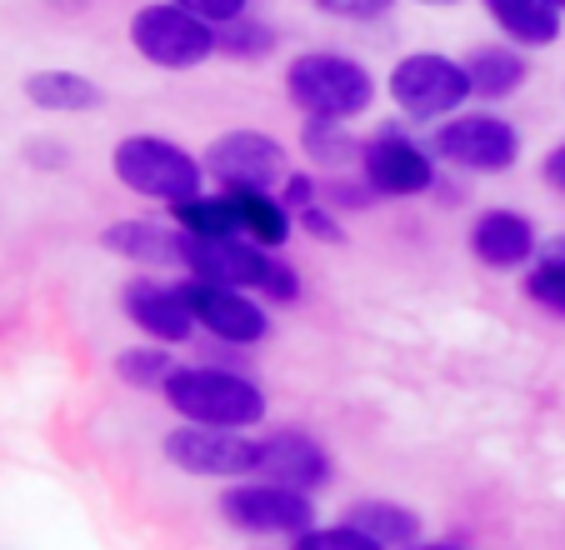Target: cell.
Segmentation results:
<instances>
[{"label":"cell","mask_w":565,"mask_h":550,"mask_svg":"<svg viewBox=\"0 0 565 550\" xmlns=\"http://www.w3.org/2000/svg\"><path fill=\"white\" fill-rule=\"evenodd\" d=\"M110 170H116V180L126 191L146 195V201H160L166 211L191 201V195H201L205 180H211L201 166V156H191L181 140L156 136V130H136V136L116 140Z\"/></svg>","instance_id":"3"},{"label":"cell","mask_w":565,"mask_h":550,"mask_svg":"<svg viewBox=\"0 0 565 550\" xmlns=\"http://www.w3.org/2000/svg\"><path fill=\"white\" fill-rule=\"evenodd\" d=\"M296 231H300V235H310V241H320V245H345L341 211H331V205H326V201L306 205V211L296 215Z\"/></svg>","instance_id":"30"},{"label":"cell","mask_w":565,"mask_h":550,"mask_svg":"<svg viewBox=\"0 0 565 550\" xmlns=\"http://www.w3.org/2000/svg\"><path fill=\"white\" fill-rule=\"evenodd\" d=\"M411 550H466V546H450V540H430V546H426V540H416Z\"/></svg>","instance_id":"35"},{"label":"cell","mask_w":565,"mask_h":550,"mask_svg":"<svg viewBox=\"0 0 565 550\" xmlns=\"http://www.w3.org/2000/svg\"><path fill=\"white\" fill-rule=\"evenodd\" d=\"M555 6H561V15H565V0H555Z\"/></svg>","instance_id":"37"},{"label":"cell","mask_w":565,"mask_h":550,"mask_svg":"<svg viewBox=\"0 0 565 550\" xmlns=\"http://www.w3.org/2000/svg\"><path fill=\"white\" fill-rule=\"evenodd\" d=\"M276 25L256 21V15H235V21L221 25V55H231V61H266L270 51H276Z\"/></svg>","instance_id":"26"},{"label":"cell","mask_w":565,"mask_h":550,"mask_svg":"<svg viewBox=\"0 0 565 550\" xmlns=\"http://www.w3.org/2000/svg\"><path fill=\"white\" fill-rule=\"evenodd\" d=\"M300 150H306V160H316L320 170H361L365 140L355 136L345 120H306V126H300Z\"/></svg>","instance_id":"22"},{"label":"cell","mask_w":565,"mask_h":550,"mask_svg":"<svg viewBox=\"0 0 565 550\" xmlns=\"http://www.w3.org/2000/svg\"><path fill=\"white\" fill-rule=\"evenodd\" d=\"M256 476L316 496V490L331 486L335 466H331V455H326V445H320V441H310V435H300V431H276V435H266V441H260Z\"/></svg>","instance_id":"15"},{"label":"cell","mask_w":565,"mask_h":550,"mask_svg":"<svg viewBox=\"0 0 565 550\" xmlns=\"http://www.w3.org/2000/svg\"><path fill=\"white\" fill-rule=\"evenodd\" d=\"M276 195L300 215L306 205H316V201H320V180L310 176V170H290V176L280 180V191H276Z\"/></svg>","instance_id":"31"},{"label":"cell","mask_w":565,"mask_h":550,"mask_svg":"<svg viewBox=\"0 0 565 550\" xmlns=\"http://www.w3.org/2000/svg\"><path fill=\"white\" fill-rule=\"evenodd\" d=\"M286 96L306 120H361L371 116L381 85L355 55L341 51H300L286 65Z\"/></svg>","instance_id":"1"},{"label":"cell","mask_w":565,"mask_h":550,"mask_svg":"<svg viewBox=\"0 0 565 550\" xmlns=\"http://www.w3.org/2000/svg\"><path fill=\"white\" fill-rule=\"evenodd\" d=\"M385 96H391V106L406 120H416V126H440V120L460 116L476 91H470L466 61L440 55V51H411L391 65Z\"/></svg>","instance_id":"4"},{"label":"cell","mask_w":565,"mask_h":550,"mask_svg":"<svg viewBox=\"0 0 565 550\" xmlns=\"http://www.w3.org/2000/svg\"><path fill=\"white\" fill-rule=\"evenodd\" d=\"M160 401L191 425H221V431H256L266 421V391L231 366H175Z\"/></svg>","instance_id":"2"},{"label":"cell","mask_w":565,"mask_h":550,"mask_svg":"<svg viewBox=\"0 0 565 550\" xmlns=\"http://www.w3.org/2000/svg\"><path fill=\"white\" fill-rule=\"evenodd\" d=\"M416 6H430V11H450V6H466V0H416Z\"/></svg>","instance_id":"36"},{"label":"cell","mask_w":565,"mask_h":550,"mask_svg":"<svg viewBox=\"0 0 565 550\" xmlns=\"http://www.w3.org/2000/svg\"><path fill=\"white\" fill-rule=\"evenodd\" d=\"M120 306H126L130 326L146 340H156V346H185V340L201 330L191 306H185V290L171 286V281H156V275L130 281V286L120 290Z\"/></svg>","instance_id":"13"},{"label":"cell","mask_w":565,"mask_h":550,"mask_svg":"<svg viewBox=\"0 0 565 550\" xmlns=\"http://www.w3.org/2000/svg\"><path fill=\"white\" fill-rule=\"evenodd\" d=\"M276 265V251L246 241V235H215V241H195L185 245V275L211 281V286H235V290H266V275Z\"/></svg>","instance_id":"12"},{"label":"cell","mask_w":565,"mask_h":550,"mask_svg":"<svg viewBox=\"0 0 565 550\" xmlns=\"http://www.w3.org/2000/svg\"><path fill=\"white\" fill-rule=\"evenodd\" d=\"M201 166L221 191H280V180L290 176L286 146L266 130H225L205 146Z\"/></svg>","instance_id":"10"},{"label":"cell","mask_w":565,"mask_h":550,"mask_svg":"<svg viewBox=\"0 0 565 550\" xmlns=\"http://www.w3.org/2000/svg\"><path fill=\"white\" fill-rule=\"evenodd\" d=\"M470 255H476L486 271H521L541 255V235H535V221L525 211H511V205H491L470 221Z\"/></svg>","instance_id":"14"},{"label":"cell","mask_w":565,"mask_h":550,"mask_svg":"<svg viewBox=\"0 0 565 550\" xmlns=\"http://www.w3.org/2000/svg\"><path fill=\"white\" fill-rule=\"evenodd\" d=\"M361 176L381 201H416V195H430L440 180L436 150L416 146L401 126H385L365 140L361 150Z\"/></svg>","instance_id":"9"},{"label":"cell","mask_w":565,"mask_h":550,"mask_svg":"<svg viewBox=\"0 0 565 550\" xmlns=\"http://www.w3.org/2000/svg\"><path fill=\"white\" fill-rule=\"evenodd\" d=\"M221 516L231 530H246V536H290L296 540L300 530L320 526L316 496L276 486V480H260V476L231 480V486L221 490Z\"/></svg>","instance_id":"7"},{"label":"cell","mask_w":565,"mask_h":550,"mask_svg":"<svg viewBox=\"0 0 565 550\" xmlns=\"http://www.w3.org/2000/svg\"><path fill=\"white\" fill-rule=\"evenodd\" d=\"M175 6L195 11L201 21H211V25H225V21H235V15L250 11V0H175Z\"/></svg>","instance_id":"33"},{"label":"cell","mask_w":565,"mask_h":550,"mask_svg":"<svg viewBox=\"0 0 565 550\" xmlns=\"http://www.w3.org/2000/svg\"><path fill=\"white\" fill-rule=\"evenodd\" d=\"M320 15H331V21H345V25H375L401 6V0H310Z\"/></svg>","instance_id":"28"},{"label":"cell","mask_w":565,"mask_h":550,"mask_svg":"<svg viewBox=\"0 0 565 550\" xmlns=\"http://www.w3.org/2000/svg\"><path fill=\"white\" fill-rule=\"evenodd\" d=\"M171 221L181 225L185 235H195V241H215V235H241V225H235V205L225 191L215 195H191V201L171 205Z\"/></svg>","instance_id":"24"},{"label":"cell","mask_w":565,"mask_h":550,"mask_svg":"<svg viewBox=\"0 0 565 550\" xmlns=\"http://www.w3.org/2000/svg\"><path fill=\"white\" fill-rule=\"evenodd\" d=\"M225 195H231L235 225H241L246 241L266 245V251H280V245L290 241V231H296V211H290L276 191H225Z\"/></svg>","instance_id":"20"},{"label":"cell","mask_w":565,"mask_h":550,"mask_svg":"<svg viewBox=\"0 0 565 550\" xmlns=\"http://www.w3.org/2000/svg\"><path fill=\"white\" fill-rule=\"evenodd\" d=\"M320 201L331 205V211H371L381 195L365 186V176H355V180L331 176V180H320Z\"/></svg>","instance_id":"29"},{"label":"cell","mask_w":565,"mask_h":550,"mask_svg":"<svg viewBox=\"0 0 565 550\" xmlns=\"http://www.w3.org/2000/svg\"><path fill=\"white\" fill-rule=\"evenodd\" d=\"M480 11L495 21V31L521 51H545L561 41V6L555 0H480Z\"/></svg>","instance_id":"17"},{"label":"cell","mask_w":565,"mask_h":550,"mask_svg":"<svg viewBox=\"0 0 565 550\" xmlns=\"http://www.w3.org/2000/svg\"><path fill=\"white\" fill-rule=\"evenodd\" d=\"M130 51L156 71H195L211 55H221V25L201 21L175 0H150L130 15Z\"/></svg>","instance_id":"5"},{"label":"cell","mask_w":565,"mask_h":550,"mask_svg":"<svg viewBox=\"0 0 565 550\" xmlns=\"http://www.w3.org/2000/svg\"><path fill=\"white\" fill-rule=\"evenodd\" d=\"M160 451H166V461L175 470L201 480H246L256 476L260 461V441H250V431H221V425H191V421L166 431Z\"/></svg>","instance_id":"8"},{"label":"cell","mask_w":565,"mask_h":550,"mask_svg":"<svg viewBox=\"0 0 565 550\" xmlns=\"http://www.w3.org/2000/svg\"><path fill=\"white\" fill-rule=\"evenodd\" d=\"M175 366H181V360L171 356V346H156V340L130 346V350L116 356V376L130 385V391H166V381L175 376Z\"/></svg>","instance_id":"25"},{"label":"cell","mask_w":565,"mask_h":550,"mask_svg":"<svg viewBox=\"0 0 565 550\" xmlns=\"http://www.w3.org/2000/svg\"><path fill=\"white\" fill-rule=\"evenodd\" d=\"M345 520L371 540H381L385 550H411L420 540V516L411 506H395V500H355Z\"/></svg>","instance_id":"21"},{"label":"cell","mask_w":565,"mask_h":550,"mask_svg":"<svg viewBox=\"0 0 565 550\" xmlns=\"http://www.w3.org/2000/svg\"><path fill=\"white\" fill-rule=\"evenodd\" d=\"M466 75L480 101H511L515 91H525V81H531V61H525V51L511 41H486V45H470L466 51Z\"/></svg>","instance_id":"18"},{"label":"cell","mask_w":565,"mask_h":550,"mask_svg":"<svg viewBox=\"0 0 565 550\" xmlns=\"http://www.w3.org/2000/svg\"><path fill=\"white\" fill-rule=\"evenodd\" d=\"M100 245L130 265H146V271H185L191 235L175 221L166 225V221H146V215H126V221H110L100 231Z\"/></svg>","instance_id":"16"},{"label":"cell","mask_w":565,"mask_h":550,"mask_svg":"<svg viewBox=\"0 0 565 550\" xmlns=\"http://www.w3.org/2000/svg\"><path fill=\"white\" fill-rule=\"evenodd\" d=\"M430 150H436L440 166L466 170V176H505V170L521 166L525 140L495 110H460V116L436 126Z\"/></svg>","instance_id":"6"},{"label":"cell","mask_w":565,"mask_h":550,"mask_svg":"<svg viewBox=\"0 0 565 550\" xmlns=\"http://www.w3.org/2000/svg\"><path fill=\"white\" fill-rule=\"evenodd\" d=\"M25 101L45 116H90V110L106 106V91L90 81L86 71H65V65H51V71L25 75Z\"/></svg>","instance_id":"19"},{"label":"cell","mask_w":565,"mask_h":550,"mask_svg":"<svg viewBox=\"0 0 565 550\" xmlns=\"http://www.w3.org/2000/svg\"><path fill=\"white\" fill-rule=\"evenodd\" d=\"M260 296H266V300H280V306H296V300H300V275H296V265H286V261L270 265L266 290H260Z\"/></svg>","instance_id":"32"},{"label":"cell","mask_w":565,"mask_h":550,"mask_svg":"<svg viewBox=\"0 0 565 550\" xmlns=\"http://www.w3.org/2000/svg\"><path fill=\"white\" fill-rule=\"evenodd\" d=\"M541 180H545V191L565 195V140H561V146L545 150V160H541Z\"/></svg>","instance_id":"34"},{"label":"cell","mask_w":565,"mask_h":550,"mask_svg":"<svg viewBox=\"0 0 565 550\" xmlns=\"http://www.w3.org/2000/svg\"><path fill=\"white\" fill-rule=\"evenodd\" d=\"M185 306H191L195 326L221 346H260L270 336V316L256 300V290H235V286H211V281H181Z\"/></svg>","instance_id":"11"},{"label":"cell","mask_w":565,"mask_h":550,"mask_svg":"<svg viewBox=\"0 0 565 550\" xmlns=\"http://www.w3.org/2000/svg\"><path fill=\"white\" fill-rule=\"evenodd\" d=\"M525 296L545 310V316L565 320V235H551L541 241V255L525 265Z\"/></svg>","instance_id":"23"},{"label":"cell","mask_w":565,"mask_h":550,"mask_svg":"<svg viewBox=\"0 0 565 550\" xmlns=\"http://www.w3.org/2000/svg\"><path fill=\"white\" fill-rule=\"evenodd\" d=\"M290 550H385L381 540H371L365 530H355L351 520H335V526H310L290 540Z\"/></svg>","instance_id":"27"}]
</instances>
